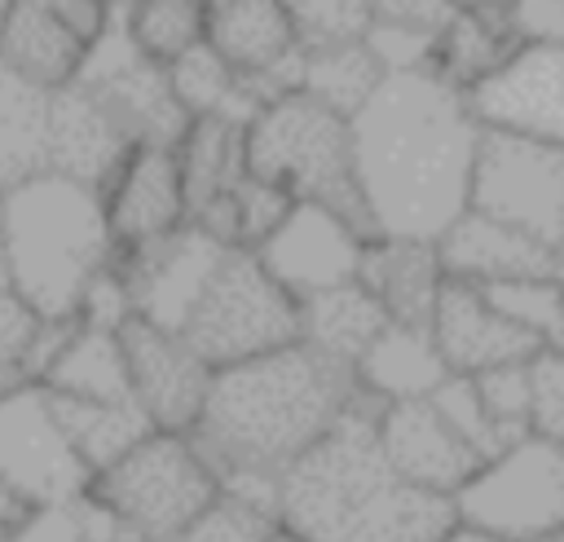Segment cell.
<instances>
[{
  "label": "cell",
  "mask_w": 564,
  "mask_h": 542,
  "mask_svg": "<svg viewBox=\"0 0 564 542\" xmlns=\"http://www.w3.org/2000/svg\"><path fill=\"white\" fill-rule=\"evenodd\" d=\"M480 119L436 71L388 75L352 115V172L370 234L441 242L471 203Z\"/></svg>",
  "instance_id": "cell-1"
},
{
  "label": "cell",
  "mask_w": 564,
  "mask_h": 542,
  "mask_svg": "<svg viewBox=\"0 0 564 542\" xmlns=\"http://www.w3.org/2000/svg\"><path fill=\"white\" fill-rule=\"evenodd\" d=\"M361 401L357 375L308 344L225 366L189 432L216 476H282Z\"/></svg>",
  "instance_id": "cell-2"
},
{
  "label": "cell",
  "mask_w": 564,
  "mask_h": 542,
  "mask_svg": "<svg viewBox=\"0 0 564 542\" xmlns=\"http://www.w3.org/2000/svg\"><path fill=\"white\" fill-rule=\"evenodd\" d=\"M379 405L361 401L278 480V520L308 542H441L454 498L405 485L375 432Z\"/></svg>",
  "instance_id": "cell-3"
},
{
  "label": "cell",
  "mask_w": 564,
  "mask_h": 542,
  "mask_svg": "<svg viewBox=\"0 0 564 542\" xmlns=\"http://www.w3.org/2000/svg\"><path fill=\"white\" fill-rule=\"evenodd\" d=\"M4 251L13 291L40 317H75L88 282L115 260L101 194L62 172L4 189Z\"/></svg>",
  "instance_id": "cell-4"
},
{
  "label": "cell",
  "mask_w": 564,
  "mask_h": 542,
  "mask_svg": "<svg viewBox=\"0 0 564 542\" xmlns=\"http://www.w3.org/2000/svg\"><path fill=\"white\" fill-rule=\"evenodd\" d=\"M247 167L295 203H326L370 234L352 172V119L317 97L295 88L264 101L247 123Z\"/></svg>",
  "instance_id": "cell-5"
},
{
  "label": "cell",
  "mask_w": 564,
  "mask_h": 542,
  "mask_svg": "<svg viewBox=\"0 0 564 542\" xmlns=\"http://www.w3.org/2000/svg\"><path fill=\"white\" fill-rule=\"evenodd\" d=\"M137 542H176L220 494V476L189 432H150L88 480Z\"/></svg>",
  "instance_id": "cell-6"
},
{
  "label": "cell",
  "mask_w": 564,
  "mask_h": 542,
  "mask_svg": "<svg viewBox=\"0 0 564 542\" xmlns=\"http://www.w3.org/2000/svg\"><path fill=\"white\" fill-rule=\"evenodd\" d=\"M181 335L212 366H238L300 339V300L256 260V251H225L189 308Z\"/></svg>",
  "instance_id": "cell-7"
},
{
  "label": "cell",
  "mask_w": 564,
  "mask_h": 542,
  "mask_svg": "<svg viewBox=\"0 0 564 542\" xmlns=\"http://www.w3.org/2000/svg\"><path fill=\"white\" fill-rule=\"evenodd\" d=\"M467 207L560 251L564 247V150L533 137L485 128L476 167H471Z\"/></svg>",
  "instance_id": "cell-8"
},
{
  "label": "cell",
  "mask_w": 564,
  "mask_h": 542,
  "mask_svg": "<svg viewBox=\"0 0 564 542\" xmlns=\"http://www.w3.org/2000/svg\"><path fill=\"white\" fill-rule=\"evenodd\" d=\"M454 511L511 542L564 529V449L542 436H520L485 458L454 494Z\"/></svg>",
  "instance_id": "cell-9"
},
{
  "label": "cell",
  "mask_w": 564,
  "mask_h": 542,
  "mask_svg": "<svg viewBox=\"0 0 564 542\" xmlns=\"http://www.w3.org/2000/svg\"><path fill=\"white\" fill-rule=\"evenodd\" d=\"M0 480L35 507L66 502L93 480L40 383L0 392Z\"/></svg>",
  "instance_id": "cell-10"
},
{
  "label": "cell",
  "mask_w": 564,
  "mask_h": 542,
  "mask_svg": "<svg viewBox=\"0 0 564 542\" xmlns=\"http://www.w3.org/2000/svg\"><path fill=\"white\" fill-rule=\"evenodd\" d=\"M75 84H84L115 115V123L128 132L132 145H176L181 132L189 128V115L172 93L167 66H154L150 57H141L123 35L119 18L93 44Z\"/></svg>",
  "instance_id": "cell-11"
},
{
  "label": "cell",
  "mask_w": 564,
  "mask_h": 542,
  "mask_svg": "<svg viewBox=\"0 0 564 542\" xmlns=\"http://www.w3.org/2000/svg\"><path fill=\"white\" fill-rule=\"evenodd\" d=\"M128 388L137 410L154 432H194L212 392V366L189 348L181 330L154 326L145 317H128L119 326Z\"/></svg>",
  "instance_id": "cell-12"
},
{
  "label": "cell",
  "mask_w": 564,
  "mask_h": 542,
  "mask_svg": "<svg viewBox=\"0 0 564 542\" xmlns=\"http://www.w3.org/2000/svg\"><path fill=\"white\" fill-rule=\"evenodd\" d=\"M375 234L326 203H295L282 225L256 247V260L295 295H317L326 286L352 282L361 269V251Z\"/></svg>",
  "instance_id": "cell-13"
},
{
  "label": "cell",
  "mask_w": 564,
  "mask_h": 542,
  "mask_svg": "<svg viewBox=\"0 0 564 542\" xmlns=\"http://www.w3.org/2000/svg\"><path fill=\"white\" fill-rule=\"evenodd\" d=\"M480 128L533 137L564 150V48L520 44L502 71L467 93Z\"/></svg>",
  "instance_id": "cell-14"
},
{
  "label": "cell",
  "mask_w": 564,
  "mask_h": 542,
  "mask_svg": "<svg viewBox=\"0 0 564 542\" xmlns=\"http://www.w3.org/2000/svg\"><path fill=\"white\" fill-rule=\"evenodd\" d=\"M115 251H137L172 238L189 225V198L176 163V145H132L119 172L101 189Z\"/></svg>",
  "instance_id": "cell-15"
},
{
  "label": "cell",
  "mask_w": 564,
  "mask_h": 542,
  "mask_svg": "<svg viewBox=\"0 0 564 542\" xmlns=\"http://www.w3.org/2000/svg\"><path fill=\"white\" fill-rule=\"evenodd\" d=\"M225 251H234V247H220L198 225H185L163 242L137 247V251H115V264L132 291L137 317L181 330Z\"/></svg>",
  "instance_id": "cell-16"
},
{
  "label": "cell",
  "mask_w": 564,
  "mask_h": 542,
  "mask_svg": "<svg viewBox=\"0 0 564 542\" xmlns=\"http://www.w3.org/2000/svg\"><path fill=\"white\" fill-rule=\"evenodd\" d=\"M207 44L264 97L300 88L304 44L282 9V0H229L212 4Z\"/></svg>",
  "instance_id": "cell-17"
},
{
  "label": "cell",
  "mask_w": 564,
  "mask_h": 542,
  "mask_svg": "<svg viewBox=\"0 0 564 542\" xmlns=\"http://www.w3.org/2000/svg\"><path fill=\"white\" fill-rule=\"evenodd\" d=\"M375 432H379V449L388 467L414 489L454 498L480 467V454L441 419L432 401L379 405Z\"/></svg>",
  "instance_id": "cell-18"
},
{
  "label": "cell",
  "mask_w": 564,
  "mask_h": 542,
  "mask_svg": "<svg viewBox=\"0 0 564 542\" xmlns=\"http://www.w3.org/2000/svg\"><path fill=\"white\" fill-rule=\"evenodd\" d=\"M427 330H432L449 375H471V379L485 375V370L511 366V361H529L542 348L533 335L511 326L489 304V295L480 286L458 282V278H445Z\"/></svg>",
  "instance_id": "cell-19"
},
{
  "label": "cell",
  "mask_w": 564,
  "mask_h": 542,
  "mask_svg": "<svg viewBox=\"0 0 564 542\" xmlns=\"http://www.w3.org/2000/svg\"><path fill=\"white\" fill-rule=\"evenodd\" d=\"M132 141L115 123V115L84 88L66 84L53 93L48 106V172H62L79 185H93L97 194L128 159Z\"/></svg>",
  "instance_id": "cell-20"
},
{
  "label": "cell",
  "mask_w": 564,
  "mask_h": 542,
  "mask_svg": "<svg viewBox=\"0 0 564 542\" xmlns=\"http://www.w3.org/2000/svg\"><path fill=\"white\" fill-rule=\"evenodd\" d=\"M441 264L449 278L471 282V286H494V282H511V278H538L551 273V247H542L538 238L485 216V212H463L436 242Z\"/></svg>",
  "instance_id": "cell-21"
},
{
  "label": "cell",
  "mask_w": 564,
  "mask_h": 542,
  "mask_svg": "<svg viewBox=\"0 0 564 542\" xmlns=\"http://www.w3.org/2000/svg\"><path fill=\"white\" fill-rule=\"evenodd\" d=\"M445 264L436 242H419V238H383L375 234L361 251V269L357 282L383 304L388 322H405V326H427L436 295L445 286Z\"/></svg>",
  "instance_id": "cell-22"
},
{
  "label": "cell",
  "mask_w": 564,
  "mask_h": 542,
  "mask_svg": "<svg viewBox=\"0 0 564 542\" xmlns=\"http://www.w3.org/2000/svg\"><path fill=\"white\" fill-rule=\"evenodd\" d=\"M88 62V44H79L66 22L48 9V0H9L0 13V66L22 75L26 84L57 93L79 79Z\"/></svg>",
  "instance_id": "cell-23"
},
{
  "label": "cell",
  "mask_w": 564,
  "mask_h": 542,
  "mask_svg": "<svg viewBox=\"0 0 564 542\" xmlns=\"http://www.w3.org/2000/svg\"><path fill=\"white\" fill-rule=\"evenodd\" d=\"M352 375L375 405H397V401H427L449 379V366L427 326L388 322L379 339L361 353Z\"/></svg>",
  "instance_id": "cell-24"
},
{
  "label": "cell",
  "mask_w": 564,
  "mask_h": 542,
  "mask_svg": "<svg viewBox=\"0 0 564 542\" xmlns=\"http://www.w3.org/2000/svg\"><path fill=\"white\" fill-rule=\"evenodd\" d=\"M383 326H388L383 304L357 278L300 300V344L317 348L322 357L348 370H357L361 353L379 339Z\"/></svg>",
  "instance_id": "cell-25"
},
{
  "label": "cell",
  "mask_w": 564,
  "mask_h": 542,
  "mask_svg": "<svg viewBox=\"0 0 564 542\" xmlns=\"http://www.w3.org/2000/svg\"><path fill=\"white\" fill-rule=\"evenodd\" d=\"M40 388L53 397H79V401H132L119 330L88 326L75 317L70 335L62 339L48 370L40 375Z\"/></svg>",
  "instance_id": "cell-26"
},
{
  "label": "cell",
  "mask_w": 564,
  "mask_h": 542,
  "mask_svg": "<svg viewBox=\"0 0 564 542\" xmlns=\"http://www.w3.org/2000/svg\"><path fill=\"white\" fill-rule=\"evenodd\" d=\"M454 13V0H370V26L361 40L383 75L432 71L436 44Z\"/></svg>",
  "instance_id": "cell-27"
},
{
  "label": "cell",
  "mask_w": 564,
  "mask_h": 542,
  "mask_svg": "<svg viewBox=\"0 0 564 542\" xmlns=\"http://www.w3.org/2000/svg\"><path fill=\"white\" fill-rule=\"evenodd\" d=\"M516 48H520V35L507 9H458L436 44L432 71L458 93H471L494 71H502Z\"/></svg>",
  "instance_id": "cell-28"
},
{
  "label": "cell",
  "mask_w": 564,
  "mask_h": 542,
  "mask_svg": "<svg viewBox=\"0 0 564 542\" xmlns=\"http://www.w3.org/2000/svg\"><path fill=\"white\" fill-rule=\"evenodd\" d=\"M48 106L53 93L0 66V189L48 172Z\"/></svg>",
  "instance_id": "cell-29"
},
{
  "label": "cell",
  "mask_w": 564,
  "mask_h": 542,
  "mask_svg": "<svg viewBox=\"0 0 564 542\" xmlns=\"http://www.w3.org/2000/svg\"><path fill=\"white\" fill-rule=\"evenodd\" d=\"M48 401H53V414H57L70 449L88 467V476L106 471L141 436L154 432L150 419L137 410V401H79V397H53V392H48Z\"/></svg>",
  "instance_id": "cell-30"
},
{
  "label": "cell",
  "mask_w": 564,
  "mask_h": 542,
  "mask_svg": "<svg viewBox=\"0 0 564 542\" xmlns=\"http://www.w3.org/2000/svg\"><path fill=\"white\" fill-rule=\"evenodd\" d=\"M167 79H172V93L189 119H234L247 128L251 115L264 106V97L207 40L198 48H189L185 57H176L167 66Z\"/></svg>",
  "instance_id": "cell-31"
},
{
  "label": "cell",
  "mask_w": 564,
  "mask_h": 542,
  "mask_svg": "<svg viewBox=\"0 0 564 542\" xmlns=\"http://www.w3.org/2000/svg\"><path fill=\"white\" fill-rule=\"evenodd\" d=\"M176 163L194 216L207 198L234 189L247 176V128L234 119H189L176 141Z\"/></svg>",
  "instance_id": "cell-32"
},
{
  "label": "cell",
  "mask_w": 564,
  "mask_h": 542,
  "mask_svg": "<svg viewBox=\"0 0 564 542\" xmlns=\"http://www.w3.org/2000/svg\"><path fill=\"white\" fill-rule=\"evenodd\" d=\"M115 18L132 48L154 66H172L207 40L212 4L207 0H119Z\"/></svg>",
  "instance_id": "cell-33"
},
{
  "label": "cell",
  "mask_w": 564,
  "mask_h": 542,
  "mask_svg": "<svg viewBox=\"0 0 564 542\" xmlns=\"http://www.w3.org/2000/svg\"><path fill=\"white\" fill-rule=\"evenodd\" d=\"M383 66L375 62V53L366 48V40H344V44H322V48H304L300 62V93L317 97L322 106L339 110L344 119H352L383 84Z\"/></svg>",
  "instance_id": "cell-34"
},
{
  "label": "cell",
  "mask_w": 564,
  "mask_h": 542,
  "mask_svg": "<svg viewBox=\"0 0 564 542\" xmlns=\"http://www.w3.org/2000/svg\"><path fill=\"white\" fill-rule=\"evenodd\" d=\"M489 295V304L511 322L520 326L524 335H533L538 344H551L555 326H560V313H564V286L551 278V273H538V278H511V282H494V286H480Z\"/></svg>",
  "instance_id": "cell-35"
},
{
  "label": "cell",
  "mask_w": 564,
  "mask_h": 542,
  "mask_svg": "<svg viewBox=\"0 0 564 542\" xmlns=\"http://www.w3.org/2000/svg\"><path fill=\"white\" fill-rule=\"evenodd\" d=\"M436 410H441V419L480 454V463L485 458H494L498 449H507L511 441L494 427V419H489V410H485V401H480V388H476V379L471 375H449L432 397H427Z\"/></svg>",
  "instance_id": "cell-36"
},
{
  "label": "cell",
  "mask_w": 564,
  "mask_h": 542,
  "mask_svg": "<svg viewBox=\"0 0 564 542\" xmlns=\"http://www.w3.org/2000/svg\"><path fill=\"white\" fill-rule=\"evenodd\" d=\"M304 48L361 40L370 26V0H282Z\"/></svg>",
  "instance_id": "cell-37"
},
{
  "label": "cell",
  "mask_w": 564,
  "mask_h": 542,
  "mask_svg": "<svg viewBox=\"0 0 564 542\" xmlns=\"http://www.w3.org/2000/svg\"><path fill=\"white\" fill-rule=\"evenodd\" d=\"M40 330H44V317L18 291H0V392L35 383L31 361H35Z\"/></svg>",
  "instance_id": "cell-38"
},
{
  "label": "cell",
  "mask_w": 564,
  "mask_h": 542,
  "mask_svg": "<svg viewBox=\"0 0 564 542\" xmlns=\"http://www.w3.org/2000/svg\"><path fill=\"white\" fill-rule=\"evenodd\" d=\"M278 529V516L238 498V494H216V502L176 538V542H269Z\"/></svg>",
  "instance_id": "cell-39"
},
{
  "label": "cell",
  "mask_w": 564,
  "mask_h": 542,
  "mask_svg": "<svg viewBox=\"0 0 564 542\" xmlns=\"http://www.w3.org/2000/svg\"><path fill=\"white\" fill-rule=\"evenodd\" d=\"M529 436L564 449V353L551 344L529 357Z\"/></svg>",
  "instance_id": "cell-40"
},
{
  "label": "cell",
  "mask_w": 564,
  "mask_h": 542,
  "mask_svg": "<svg viewBox=\"0 0 564 542\" xmlns=\"http://www.w3.org/2000/svg\"><path fill=\"white\" fill-rule=\"evenodd\" d=\"M476 388H480V401H485L494 427L507 441L529 436V361L485 370V375H476Z\"/></svg>",
  "instance_id": "cell-41"
},
{
  "label": "cell",
  "mask_w": 564,
  "mask_h": 542,
  "mask_svg": "<svg viewBox=\"0 0 564 542\" xmlns=\"http://www.w3.org/2000/svg\"><path fill=\"white\" fill-rule=\"evenodd\" d=\"M520 44H555L564 48V0H511L507 4Z\"/></svg>",
  "instance_id": "cell-42"
},
{
  "label": "cell",
  "mask_w": 564,
  "mask_h": 542,
  "mask_svg": "<svg viewBox=\"0 0 564 542\" xmlns=\"http://www.w3.org/2000/svg\"><path fill=\"white\" fill-rule=\"evenodd\" d=\"M31 516H35V502L0 480V542H22Z\"/></svg>",
  "instance_id": "cell-43"
},
{
  "label": "cell",
  "mask_w": 564,
  "mask_h": 542,
  "mask_svg": "<svg viewBox=\"0 0 564 542\" xmlns=\"http://www.w3.org/2000/svg\"><path fill=\"white\" fill-rule=\"evenodd\" d=\"M441 542H511V538H502V533H494V529H485V524H476V520L454 516V524L441 533Z\"/></svg>",
  "instance_id": "cell-44"
},
{
  "label": "cell",
  "mask_w": 564,
  "mask_h": 542,
  "mask_svg": "<svg viewBox=\"0 0 564 542\" xmlns=\"http://www.w3.org/2000/svg\"><path fill=\"white\" fill-rule=\"evenodd\" d=\"M0 291H13V269H9V251H4V238H0Z\"/></svg>",
  "instance_id": "cell-45"
},
{
  "label": "cell",
  "mask_w": 564,
  "mask_h": 542,
  "mask_svg": "<svg viewBox=\"0 0 564 542\" xmlns=\"http://www.w3.org/2000/svg\"><path fill=\"white\" fill-rule=\"evenodd\" d=\"M269 542H308V538H304V533H295V529H286V524L278 520V529L269 533Z\"/></svg>",
  "instance_id": "cell-46"
},
{
  "label": "cell",
  "mask_w": 564,
  "mask_h": 542,
  "mask_svg": "<svg viewBox=\"0 0 564 542\" xmlns=\"http://www.w3.org/2000/svg\"><path fill=\"white\" fill-rule=\"evenodd\" d=\"M458 9H507L511 0H454Z\"/></svg>",
  "instance_id": "cell-47"
},
{
  "label": "cell",
  "mask_w": 564,
  "mask_h": 542,
  "mask_svg": "<svg viewBox=\"0 0 564 542\" xmlns=\"http://www.w3.org/2000/svg\"><path fill=\"white\" fill-rule=\"evenodd\" d=\"M551 348L564 353V313H560V326H555V335H551Z\"/></svg>",
  "instance_id": "cell-48"
},
{
  "label": "cell",
  "mask_w": 564,
  "mask_h": 542,
  "mask_svg": "<svg viewBox=\"0 0 564 542\" xmlns=\"http://www.w3.org/2000/svg\"><path fill=\"white\" fill-rule=\"evenodd\" d=\"M529 542H564V529H551V533H542V538H529Z\"/></svg>",
  "instance_id": "cell-49"
},
{
  "label": "cell",
  "mask_w": 564,
  "mask_h": 542,
  "mask_svg": "<svg viewBox=\"0 0 564 542\" xmlns=\"http://www.w3.org/2000/svg\"><path fill=\"white\" fill-rule=\"evenodd\" d=\"M0 238H4V189H0Z\"/></svg>",
  "instance_id": "cell-50"
},
{
  "label": "cell",
  "mask_w": 564,
  "mask_h": 542,
  "mask_svg": "<svg viewBox=\"0 0 564 542\" xmlns=\"http://www.w3.org/2000/svg\"><path fill=\"white\" fill-rule=\"evenodd\" d=\"M207 4H229V0H207Z\"/></svg>",
  "instance_id": "cell-51"
},
{
  "label": "cell",
  "mask_w": 564,
  "mask_h": 542,
  "mask_svg": "<svg viewBox=\"0 0 564 542\" xmlns=\"http://www.w3.org/2000/svg\"><path fill=\"white\" fill-rule=\"evenodd\" d=\"M4 4H9V0H0V13H4Z\"/></svg>",
  "instance_id": "cell-52"
}]
</instances>
